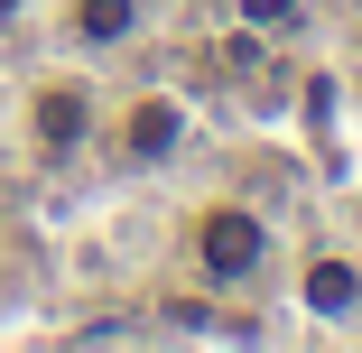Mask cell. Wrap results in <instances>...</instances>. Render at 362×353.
Wrapping results in <instances>:
<instances>
[{
	"label": "cell",
	"mask_w": 362,
	"mask_h": 353,
	"mask_svg": "<svg viewBox=\"0 0 362 353\" xmlns=\"http://www.w3.org/2000/svg\"><path fill=\"white\" fill-rule=\"evenodd\" d=\"M19 19H28V0H0V37H10V28H19Z\"/></svg>",
	"instance_id": "7"
},
{
	"label": "cell",
	"mask_w": 362,
	"mask_h": 353,
	"mask_svg": "<svg viewBox=\"0 0 362 353\" xmlns=\"http://www.w3.org/2000/svg\"><path fill=\"white\" fill-rule=\"evenodd\" d=\"M112 149H121L130 168H168V158L186 149V112H177L168 93H139V103L121 112V130H112Z\"/></svg>",
	"instance_id": "3"
},
{
	"label": "cell",
	"mask_w": 362,
	"mask_h": 353,
	"mask_svg": "<svg viewBox=\"0 0 362 353\" xmlns=\"http://www.w3.org/2000/svg\"><path fill=\"white\" fill-rule=\"evenodd\" d=\"M251 28H307V0H233Z\"/></svg>",
	"instance_id": "6"
},
{
	"label": "cell",
	"mask_w": 362,
	"mask_h": 353,
	"mask_svg": "<svg viewBox=\"0 0 362 353\" xmlns=\"http://www.w3.org/2000/svg\"><path fill=\"white\" fill-rule=\"evenodd\" d=\"M65 28L84 47H130L139 37V0H65Z\"/></svg>",
	"instance_id": "4"
},
{
	"label": "cell",
	"mask_w": 362,
	"mask_h": 353,
	"mask_svg": "<svg viewBox=\"0 0 362 353\" xmlns=\"http://www.w3.org/2000/svg\"><path fill=\"white\" fill-rule=\"evenodd\" d=\"M186 260L214 279V289H242V279H260V260H269V224L251 204H195L186 214Z\"/></svg>",
	"instance_id": "1"
},
{
	"label": "cell",
	"mask_w": 362,
	"mask_h": 353,
	"mask_svg": "<svg viewBox=\"0 0 362 353\" xmlns=\"http://www.w3.org/2000/svg\"><path fill=\"white\" fill-rule=\"evenodd\" d=\"M307 307H316V316H353V307H362L353 260H316V270H307Z\"/></svg>",
	"instance_id": "5"
},
{
	"label": "cell",
	"mask_w": 362,
	"mask_h": 353,
	"mask_svg": "<svg viewBox=\"0 0 362 353\" xmlns=\"http://www.w3.org/2000/svg\"><path fill=\"white\" fill-rule=\"evenodd\" d=\"M28 139H37V158H75L93 139V84L84 75H47L37 103H28Z\"/></svg>",
	"instance_id": "2"
}]
</instances>
